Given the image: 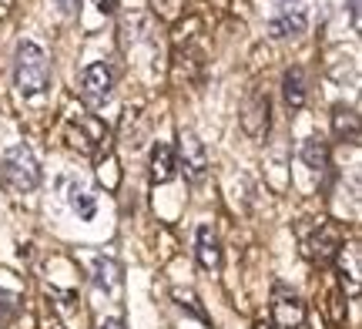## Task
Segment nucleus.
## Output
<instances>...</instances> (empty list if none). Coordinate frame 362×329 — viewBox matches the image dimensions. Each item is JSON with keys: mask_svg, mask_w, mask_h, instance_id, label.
<instances>
[{"mask_svg": "<svg viewBox=\"0 0 362 329\" xmlns=\"http://www.w3.org/2000/svg\"><path fill=\"white\" fill-rule=\"evenodd\" d=\"M13 84H17V91L24 94V98H34V94L47 91V84H51V61L30 40L17 47V57H13Z\"/></svg>", "mask_w": 362, "mask_h": 329, "instance_id": "f257e3e1", "label": "nucleus"}, {"mask_svg": "<svg viewBox=\"0 0 362 329\" xmlns=\"http://www.w3.org/2000/svg\"><path fill=\"white\" fill-rule=\"evenodd\" d=\"M0 178H4V185H11L13 192L37 188L40 165H37V158H34V151L27 145L7 148V151H4V161H0Z\"/></svg>", "mask_w": 362, "mask_h": 329, "instance_id": "f03ea898", "label": "nucleus"}, {"mask_svg": "<svg viewBox=\"0 0 362 329\" xmlns=\"http://www.w3.org/2000/svg\"><path fill=\"white\" fill-rule=\"evenodd\" d=\"M178 155H181V165H185V175L192 178V182H202L208 171V151L202 145V138L188 128H181L178 134Z\"/></svg>", "mask_w": 362, "mask_h": 329, "instance_id": "7ed1b4c3", "label": "nucleus"}, {"mask_svg": "<svg viewBox=\"0 0 362 329\" xmlns=\"http://www.w3.org/2000/svg\"><path fill=\"white\" fill-rule=\"evenodd\" d=\"M111 88H115V74H111V67L104 64V61L84 67V74H81V94L88 98L90 105H104L111 98Z\"/></svg>", "mask_w": 362, "mask_h": 329, "instance_id": "20e7f679", "label": "nucleus"}, {"mask_svg": "<svg viewBox=\"0 0 362 329\" xmlns=\"http://www.w3.org/2000/svg\"><path fill=\"white\" fill-rule=\"evenodd\" d=\"M67 138L74 142V148L90 151L94 145H107V128L94 115H78V118H71V125H67Z\"/></svg>", "mask_w": 362, "mask_h": 329, "instance_id": "39448f33", "label": "nucleus"}, {"mask_svg": "<svg viewBox=\"0 0 362 329\" xmlns=\"http://www.w3.org/2000/svg\"><path fill=\"white\" fill-rule=\"evenodd\" d=\"M242 128H245L252 138H259L265 128H269V94L252 91L242 101Z\"/></svg>", "mask_w": 362, "mask_h": 329, "instance_id": "423d86ee", "label": "nucleus"}, {"mask_svg": "<svg viewBox=\"0 0 362 329\" xmlns=\"http://www.w3.org/2000/svg\"><path fill=\"white\" fill-rule=\"evenodd\" d=\"M272 313H275V323L282 329H298L305 323V303L298 296H292V292H279Z\"/></svg>", "mask_w": 362, "mask_h": 329, "instance_id": "0eeeda50", "label": "nucleus"}, {"mask_svg": "<svg viewBox=\"0 0 362 329\" xmlns=\"http://www.w3.org/2000/svg\"><path fill=\"white\" fill-rule=\"evenodd\" d=\"M175 171H178L175 148L165 145V142H158L155 151H151V182H155V185L171 182V178H175Z\"/></svg>", "mask_w": 362, "mask_h": 329, "instance_id": "6e6552de", "label": "nucleus"}, {"mask_svg": "<svg viewBox=\"0 0 362 329\" xmlns=\"http://www.w3.org/2000/svg\"><path fill=\"white\" fill-rule=\"evenodd\" d=\"M198 265L202 269H218L221 265V246H218V236L211 225H202L198 229Z\"/></svg>", "mask_w": 362, "mask_h": 329, "instance_id": "1a4fd4ad", "label": "nucleus"}, {"mask_svg": "<svg viewBox=\"0 0 362 329\" xmlns=\"http://www.w3.org/2000/svg\"><path fill=\"white\" fill-rule=\"evenodd\" d=\"M305 27H309L305 11H285L269 24V34L272 37H298V34H305Z\"/></svg>", "mask_w": 362, "mask_h": 329, "instance_id": "9d476101", "label": "nucleus"}, {"mask_svg": "<svg viewBox=\"0 0 362 329\" xmlns=\"http://www.w3.org/2000/svg\"><path fill=\"white\" fill-rule=\"evenodd\" d=\"M339 276H342V286L349 282V296H356L359 292V276H362V269H359V246H349V249H339Z\"/></svg>", "mask_w": 362, "mask_h": 329, "instance_id": "9b49d317", "label": "nucleus"}, {"mask_svg": "<svg viewBox=\"0 0 362 329\" xmlns=\"http://www.w3.org/2000/svg\"><path fill=\"white\" fill-rule=\"evenodd\" d=\"M332 128H336V134L342 138V142H349V145L359 142V118H356V111H352V108L339 105L336 111H332Z\"/></svg>", "mask_w": 362, "mask_h": 329, "instance_id": "f8f14e48", "label": "nucleus"}, {"mask_svg": "<svg viewBox=\"0 0 362 329\" xmlns=\"http://www.w3.org/2000/svg\"><path fill=\"white\" fill-rule=\"evenodd\" d=\"M282 91H285V105L288 108L305 105V74H302V67H292V71L285 74Z\"/></svg>", "mask_w": 362, "mask_h": 329, "instance_id": "ddd939ff", "label": "nucleus"}, {"mask_svg": "<svg viewBox=\"0 0 362 329\" xmlns=\"http://www.w3.org/2000/svg\"><path fill=\"white\" fill-rule=\"evenodd\" d=\"M302 161L309 165V168L322 171L329 165V145H325L322 138H309L305 145H302Z\"/></svg>", "mask_w": 362, "mask_h": 329, "instance_id": "4468645a", "label": "nucleus"}, {"mask_svg": "<svg viewBox=\"0 0 362 329\" xmlns=\"http://www.w3.org/2000/svg\"><path fill=\"white\" fill-rule=\"evenodd\" d=\"M67 198H71V209L78 212L81 219H94L98 202H94V195H90L84 185H71V188H67Z\"/></svg>", "mask_w": 362, "mask_h": 329, "instance_id": "2eb2a0df", "label": "nucleus"}, {"mask_svg": "<svg viewBox=\"0 0 362 329\" xmlns=\"http://www.w3.org/2000/svg\"><path fill=\"white\" fill-rule=\"evenodd\" d=\"M117 262L115 259H94V282L101 286V289L107 292H115L117 289Z\"/></svg>", "mask_w": 362, "mask_h": 329, "instance_id": "dca6fc26", "label": "nucleus"}, {"mask_svg": "<svg viewBox=\"0 0 362 329\" xmlns=\"http://www.w3.org/2000/svg\"><path fill=\"white\" fill-rule=\"evenodd\" d=\"M349 21L356 30H362V13H359V0H349Z\"/></svg>", "mask_w": 362, "mask_h": 329, "instance_id": "f3484780", "label": "nucleus"}, {"mask_svg": "<svg viewBox=\"0 0 362 329\" xmlns=\"http://www.w3.org/2000/svg\"><path fill=\"white\" fill-rule=\"evenodd\" d=\"M90 4H94V11H101V13L115 11V0H90Z\"/></svg>", "mask_w": 362, "mask_h": 329, "instance_id": "a211bd4d", "label": "nucleus"}, {"mask_svg": "<svg viewBox=\"0 0 362 329\" xmlns=\"http://www.w3.org/2000/svg\"><path fill=\"white\" fill-rule=\"evenodd\" d=\"M57 4H61V11H64V13H74V11H78V0H57Z\"/></svg>", "mask_w": 362, "mask_h": 329, "instance_id": "6ab92c4d", "label": "nucleus"}, {"mask_svg": "<svg viewBox=\"0 0 362 329\" xmlns=\"http://www.w3.org/2000/svg\"><path fill=\"white\" fill-rule=\"evenodd\" d=\"M101 329H124V323H117V319H107V323H101Z\"/></svg>", "mask_w": 362, "mask_h": 329, "instance_id": "aec40b11", "label": "nucleus"}, {"mask_svg": "<svg viewBox=\"0 0 362 329\" xmlns=\"http://www.w3.org/2000/svg\"><path fill=\"white\" fill-rule=\"evenodd\" d=\"M255 329H272V326H269V323H262V319H259V323H255Z\"/></svg>", "mask_w": 362, "mask_h": 329, "instance_id": "412c9836", "label": "nucleus"}]
</instances>
